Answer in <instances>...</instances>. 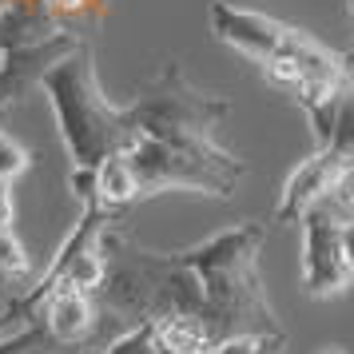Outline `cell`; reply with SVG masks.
I'll use <instances>...</instances> for the list:
<instances>
[{
	"mask_svg": "<svg viewBox=\"0 0 354 354\" xmlns=\"http://www.w3.org/2000/svg\"><path fill=\"white\" fill-rule=\"evenodd\" d=\"M263 239V223H235L183 251H151L115 219L104 231V283L96 303L124 322L187 315L203 322L215 342L235 335H287L259 271Z\"/></svg>",
	"mask_w": 354,
	"mask_h": 354,
	"instance_id": "1",
	"label": "cell"
},
{
	"mask_svg": "<svg viewBox=\"0 0 354 354\" xmlns=\"http://www.w3.org/2000/svg\"><path fill=\"white\" fill-rule=\"evenodd\" d=\"M40 92L48 100L52 115H56V131L64 140L72 167L96 171L100 160L124 151L136 140L128 108L112 104L104 96V88H100L96 52H92L88 40H80L64 60H56L44 72Z\"/></svg>",
	"mask_w": 354,
	"mask_h": 354,
	"instance_id": "2",
	"label": "cell"
},
{
	"mask_svg": "<svg viewBox=\"0 0 354 354\" xmlns=\"http://www.w3.org/2000/svg\"><path fill=\"white\" fill-rule=\"evenodd\" d=\"M227 115L231 100L192 84L179 60H167L128 104L136 136L195 156H231V147L219 144V128L227 124Z\"/></svg>",
	"mask_w": 354,
	"mask_h": 354,
	"instance_id": "3",
	"label": "cell"
},
{
	"mask_svg": "<svg viewBox=\"0 0 354 354\" xmlns=\"http://www.w3.org/2000/svg\"><path fill=\"white\" fill-rule=\"evenodd\" d=\"M120 215L108 207H84L80 223L68 231V239L60 243L56 259L48 263V271L36 279L32 290L17 295L12 303L4 306V326H28L36 322V310L48 303L56 290H84V295H96L100 283H104V231L115 223Z\"/></svg>",
	"mask_w": 354,
	"mask_h": 354,
	"instance_id": "4",
	"label": "cell"
},
{
	"mask_svg": "<svg viewBox=\"0 0 354 354\" xmlns=\"http://www.w3.org/2000/svg\"><path fill=\"white\" fill-rule=\"evenodd\" d=\"M131 171L140 183V199L163 192H192V195H211V199H231L239 179L247 176L243 156H195V151H179V147L156 144L136 136L128 147Z\"/></svg>",
	"mask_w": 354,
	"mask_h": 354,
	"instance_id": "5",
	"label": "cell"
},
{
	"mask_svg": "<svg viewBox=\"0 0 354 354\" xmlns=\"http://www.w3.org/2000/svg\"><path fill=\"white\" fill-rule=\"evenodd\" d=\"M303 290L310 299H338L354 283L346 255H342V219L322 199L303 219Z\"/></svg>",
	"mask_w": 354,
	"mask_h": 354,
	"instance_id": "6",
	"label": "cell"
},
{
	"mask_svg": "<svg viewBox=\"0 0 354 354\" xmlns=\"http://www.w3.org/2000/svg\"><path fill=\"white\" fill-rule=\"evenodd\" d=\"M207 24L215 40L235 48L239 56H247L251 64H263L267 56L279 52L283 36H287L290 24L267 17V12H255V8H239V4H227V0H211L207 4Z\"/></svg>",
	"mask_w": 354,
	"mask_h": 354,
	"instance_id": "7",
	"label": "cell"
},
{
	"mask_svg": "<svg viewBox=\"0 0 354 354\" xmlns=\"http://www.w3.org/2000/svg\"><path fill=\"white\" fill-rule=\"evenodd\" d=\"M76 44H80V36L56 32V36H48V40H36V44H24V48L0 52V112H8V108L20 104L32 88H40L44 72H48L56 60H64Z\"/></svg>",
	"mask_w": 354,
	"mask_h": 354,
	"instance_id": "8",
	"label": "cell"
},
{
	"mask_svg": "<svg viewBox=\"0 0 354 354\" xmlns=\"http://www.w3.org/2000/svg\"><path fill=\"white\" fill-rule=\"evenodd\" d=\"M342 163L346 160H342L338 151L315 147V156L299 163V167L287 176V183H283L279 203H274V223H299L315 203H322V199L330 195V183H335Z\"/></svg>",
	"mask_w": 354,
	"mask_h": 354,
	"instance_id": "9",
	"label": "cell"
},
{
	"mask_svg": "<svg viewBox=\"0 0 354 354\" xmlns=\"http://www.w3.org/2000/svg\"><path fill=\"white\" fill-rule=\"evenodd\" d=\"M100 303L96 295L84 290H56L48 303L36 310V322L48 330L56 342L64 346H92V338L100 330Z\"/></svg>",
	"mask_w": 354,
	"mask_h": 354,
	"instance_id": "10",
	"label": "cell"
},
{
	"mask_svg": "<svg viewBox=\"0 0 354 354\" xmlns=\"http://www.w3.org/2000/svg\"><path fill=\"white\" fill-rule=\"evenodd\" d=\"M140 199V183H136V171H131V163L124 151H115L108 160L96 163V203L108 211H120L131 207Z\"/></svg>",
	"mask_w": 354,
	"mask_h": 354,
	"instance_id": "11",
	"label": "cell"
},
{
	"mask_svg": "<svg viewBox=\"0 0 354 354\" xmlns=\"http://www.w3.org/2000/svg\"><path fill=\"white\" fill-rule=\"evenodd\" d=\"M156 338L167 354H211L219 342L199 319H187V315H167V319H156Z\"/></svg>",
	"mask_w": 354,
	"mask_h": 354,
	"instance_id": "12",
	"label": "cell"
},
{
	"mask_svg": "<svg viewBox=\"0 0 354 354\" xmlns=\"http://www.w3.org/2000/svg\"><path fill=\"white\" fill-rule=\"evenodd\" d=\"M0 354H92V346H64L40 322H28L8 338H0Z\"/></svg>",
	"mask_w": 354,
	"mask_h": 354,
	"instance_id": "13",
	"label": "cell"
},
{
	"mask_svg": "<svg viewBox=\"0 0 354 354\" xmlns=\"http://www.w3.org/2000/svg\"><path fill=\"white\" fill-rule=\"evenodd\" d=\"M330 151H338L342 160H354V84L335 100V112H330V131H326V144Z\"/></svg>",
	"mask_w": 354,
	"mask_h": 354,
	"instance_id": "14",
	"label": "cell"
},
{
	"mask_svg": "<svg viewBox=\"0 0 354 354\" xmlns=\"http://www.w3.org/2000/svg\"><path fill=\"white\" fill-rule=\"evenodd\" d=\"M100 354H167L156 338V322H131L124 335H115Z\"/></svg>",
	"mask_w": 354,
	"mask_h": 354,
	"instance_id": "15",
	"label": "cell"
},
{
	"mask_svg": "<svg viewBox=\"0 0 354 354\" xmlns=\"http://www.w3.org/2000/svg\"><path fill=\"white\" fill-rule=\"evenodd\" d=\"M287 351V335H235L223 338L211 354H283Z\"/></svg>",
	"mask_w": 354,
	"mask_h": 354,
	"instance_id": "16",
	"label": "cell"
},
{
	"mask_svg": "<svg viewBox=\"0 0 354 354\" xmlns=\"http://www.w3.org/2000/svg\"><path fill=\"white\" fill-rule=\"evenodd\" d=\"M28 271H32V259L24 251V243L17 239L12 227H4L0 231V279H24Z\"/></svg>",
	"mask_w": 354,
	"mask_h": 354,
	"instance_id": "17",
	"label": "cell"
},
{
	"mask_svg": "<svg viewBox=\"0 0 354 354\" xmlns=\"http://www.w3.org/2000/svg\"><path fill=\"white\" fill-rule=\"evenodd\" d=\"M32 167V151L20 144L17 136H8V131L0 128V179H20L24 171Z\"/></svg>",
	"mask_w": 354,
	"mask_h": 354,
	"instance_id": "18",
	"label": "cell"
},
{
	"mask_svg": "<svg viewBox=\"0 0 354 354\" xmlns=\"http://www.w3.org/2000/svg\"><path fill=\"white\" fill-rule=\"evenodd\" d=\"M326 203H330V207H338V211H354V160L338 167V176H335V183H330Z\"/></svg>",
	"mask_w": 354,
	"mask_h": 354,
	"instance_id": "19",
	"label": "cell"
},
{
	"mask_svg": "<svg viewBox=\"0 0 354 354\" xmlns=\"http://www.w3.org/2000/svg\"><path fill=\"white\" fill-rule=\"evenodd\" d=\"M12 215H17V203H12V183L0 179V231L12 227Z\"/></svg>",
	"mask_w": 354,
	"mask_h": 354,
	"instance_id": "20",
	"label": "cell"
},
{
	"mask_svg": "<svg viewBox=\"0 0 354 354\" xmlns=\"http://www.w3.org/2000/svg\"><path fill=\"white\" fill-rule=\"evenodd\" d=\"M342 255H346V267L354 274V219H342Z\"/></svg>",
	"mask_w": 354,
	"mask_h": 354,
	"instance_id": "21",
	"label": "cell"
},
{
	"mask_svg": "<svg viewBox=\"0 0 354 354\" xmlns=\"http://www.w3.org/2000/svg\"><path fill=\"white\" fill-rule=\"evenodd\" d=\"M342 60H346V72H351V80H354V44L342 52Z\"/></svg>",
	"mask_w": 354,
	"mask_h": 354,
	"instance_id": "22",
	"label": "cell"
},
{
	"mask_svg": "<svg viewBox=\"0 0 354 354\" xmlns=\"http://www.w3.org/2000/svg\"><path fill=\"white\" fill-rule=\"evenodd\" d=\"M319 354H351V351H342V346H322Z\"/></svg>",
	"mask_w": 354,
	"mask_h": 354,
	"instance_id": "23",
	"label": "cell"
},
{
	"mask_svg": "<svg viewBox=\"0 0 354 354\" xmlns=\"http://www.w3.org/2000/svg\"><path fill=\"white\" fill-rule=\"evenodd\" d=\"M0 115H4V112H0Z\"/></svg>",
	"mask_w": 354,
	"mask_h": 354,
	"instance_id": "24",
	"label": "cell"
}]
</instances>
